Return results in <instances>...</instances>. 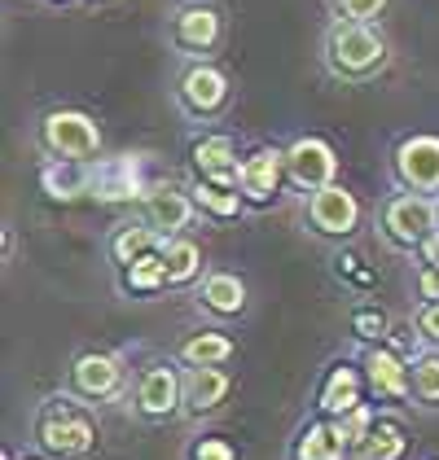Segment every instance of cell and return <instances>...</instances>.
Instances as JSON below:
<instances>
[{
  "mask_svg": "<svg viewBox=\"0 0 439 460\" xmlns=\"http://www.w3.org/2000/svg\"><path fill=\"white\" fill-rule=\"evenodd\" d=\"M329 62L343 75H365L382 62V40L365 22H343L329 31Z\"/></svg>",
  "mask_w": 439,
  "mask_h": 460,
  "instance_id": "1",
  "label": "cell"
},
{
  "mask_svg": "<svg viewBox=\"0 0 439 460\" xmlns=\"http://www.w3.org/2000/svg\"><path fill=\"white\" fill-rule=\"evenodd\" d=\"M44 145L58 154V158H93L102 149V132L88 114H75V110H58L44 119Z\"/></svg>",
  "mask_w": 439,
  "mask_h": 460,
  "instance_id": "2",
  "label": "cell"
},
{
  "mask_svg": "<svg viewBox=\"0 0 439 460\" xmlns=\"http://www.w3.org/2000/svg\"><path fill=\"white\" fill-rule=\"evenodd\" d=\"M286 172H291L294 184H303V189H326L334 172H338V158H334V149L326 141H317V137H303V141L291 145V154H286Z\"/></svg>",
  "mask_w": 439,
  "mask_h": 460,
  "instance_id": "3",
  "label": "cell"
},
{
  "mask_svg": "<svg viewBox=\"0 0 439 460\" xmlns=\"http://www.w3.org/2000/svg\"><path fill=\"white\" fill-rule=\"evenodd\" d=\"M400 180L413 189H439V137H413L396 154Z\"/></svg>",
  "mask_w": 439,
  "mask_h": 460,
  "instance_id": "4",
  "label": "cell"
},
{
  "mask_svg": "<svg viewBox=\"0 0 439 460\" xmlns=\"http://www.w3.org/2000/svg\"><path fill=\"white\" fill-rule=\"evenodd\" d=\"M308 215H312V224H317L321 233H352L356 219H361V207H356V198H352L347 189L326 184V189L312 193V211Z\"/></svg>",
  "mask_w": 439,
  "mask_h": 460,
  "instance_id": "5",
  "label": "cell"
},
{
  "mask_svg": "<svg viewBox=\"0 0 439 460\" xmlns=\"http://www.w3.org/2000/svg\"><path fill=\"white\" fill-rule=\"evenodd\" d=\"M435 207L426 198H396L387 207V233L396 242H426L431 228H435Z\"/></svg>",
  "mask_w": 439,
  "mask_h": 460,
  "instance_id": "6",
  "label": "cell"
},
{
  "mask_svg": "<svg viewBox=\"0 0 439 460\" xmlns=\"http://www.w3.org/2000/svg\"><path fill=\"white\" fill-rule=\"evenodd\" d=\"M193 163L198 172L211 180V184H224V189H242V167L233 158V141L228 137H207V141L193 145Z\"/></svg>",
  "mask_w": 439,
  "mask_h": 460,
  "instance_id": "7",
  "label": "cell"
},
{
  "mask_svg": "<svg viewBox=\"0 0 439 460\" xmlns=\"http://www.w3.org/2000/svg\"><path fill=\"white\" fill-rule=\"evenodd\" d=\"M282 167H286V154H277V149H259L255 158L242 167V193L255 198V202H268V198L277 193Z\"/></svg>",
  "mask_w": 439,
  "mask_h": 460,
  "instance_id": "8",
  "label": "cell"
},
{
  "mask_svg": "<svg viewBox=\"0 0 439 460\" xmlns=\"http://www.w3.org/2000/svg\"><path fill=\"white\" fill-rule=\"evenodd\" d=\"M40 438H44L49 452L75 456V452H88V443H93V425L84 421V417H53V421H44Z\"/></svg>",
  "mask_w": 439,
  "mask_h": 460,
  "instance_id": "9",
  "label": "cell"
},
{
  "mask_svg": "<svg viewBox=\"0 0 439 460\" xmlns=\"http://www.w3.org/2000/svg\"><path fill=\"white\" fill-rule=\"evenodd\" d=\"M181 93H184V102L193 110H202V114H211V110L224 102V93H228V84H224V75L211 71V66H193V71L184 75V84H181Z\"/></svg>",
  "mask_w": 439,
  "mask_h": 460,
  "instance_id": "10",
  "label": "cell"
},
{
  "mask_svg": "<svg viewBox=\"0 0 439 460\" xmlns=\"http://www.w3.org/2000/svg\"><path fill=\"white\" fill-rule=\"evenodd\" d=\"M75 382H79L84 394H110L119 386V364L110 355H84L75 364Z\"/></svg>",
  "mask_w": 439,
  "mask_h": 460,
  "instance_id": "11",
  "label": "cell"
},
{
  "mask_svg": "<svg viewBox=\"0 0 439 460\" xmlns=\"http://www.w3.org/2000/svg\"><path fill=\"white\" fill-rule=\"evenodd\" d=\"M224 390H228V377L216 373L211 364H198V368L189 373V382H184V399H189L198 412H207V408H216L220 399H224Z\"/></svg>",
  "mask_w": 439,
  "mask_h": 460,
  "instance_id": "12",
  "label": "cell"
},
{
  "mask_svg": "<svg viewBox=\"0 0 439 460\" xmlns=\"http://www.w3.org/2000/svg\"><path fill=\"white\" fill-rule=\"evenodd\" d=\"M189 198L176 193V189H158V193H149V219H154V228H163V233H176L189 224Z\"/></svg>",
  "mask_w": 439,
  "mask_h": 460,
  "instance_id": "13",
  "label": "cell"
},
{
  "mask_svg": "<svg viewBox=\"0 0 439 460\" xmlns=\"http://www.w3.org/2000/svg\"><path fill=\"white\" fill-rule=\"evenodd\" d=\"M176 40L189 49H211L220 40V18L211 9H184L176 18Z\"/></svg>",
  "mask_w": 439,
  "mask_h": 460,
  "instance_id": "14",
  "label": "cell"
},
{
  "mask_svg": "<svg viewBox=\"0 0 439 460\" xmlns=\"http://www.w3.org/2000/svg\"><path fill=\"white\" fill-rule=\"evenodd\" d=\"M176 394H181V386H176V377H172V368H149L146 377H141V408L146 412H172L176 408Z\"/></svg>",
  "mask_w": 439,
  "mask_h": 460,
  "instance_id": "15",
  "label": "cell"
},
{
  "mask_svg": "<svg viewBox=\"0 0 439 460\" xmlns=\"http://www.w3.org/2000/svg\"><path fill=\"white\" fill-rule=\"evenodd\" d=\"M321 408H326V412H338V417H347V412H356V408H361L356 373H352V368H338V373L329 377L326 394H321Z\"/></svg>",
  "mask_w": 439,
  "mask_h": 460,
  "instance_id": "16",
  "label": "cell"
},
{
  "mask_svg": "<svg viewBox=\"0 0 439 460\" xmlns=\"http://www.w3.org/2000/svg\"><path fill=\"white\" fill-rule=\"evenodd\" d=\"M202 298H207V307H216V312H242L246 289H242V281H237V277L216 272V277H207V285H202Z\"/></svg>",
  "mask_w": 439,
  "mask_h": 460,
  "instance_id": "17",
  "label": "cell"
},
{
  "mask_svg": "<svg viewBox=\"0 0 439 460\" xmlns=\"http://www.w3.org/2000/svg\"><path fill=\"white\" fill-rule=\"evenodd\" d=\"M163 263H167V281H189L193 272H198V246L193 242H181V237H172V242H163Z\"/></svg>",
  "mask_w": 439,
  "mask_h": 460,
  "instance_id": "18",
  "label": "cell"
},
{
  "mask_svg": "<svg viewBox=\"0 0 439 460\" xmlns=\"http://www.w3.org/2000/svg\"><path fill=\"white\" fill-rule=\"evenodd\" d=\"M369 377H373V390H382V394H404V364L396 355L387 351H373L369 355Z\"/></svg>",
  "mask_w": 439,
  "mask_h": 460,
  "instance_id": "19",
  "label": "cell"
},
{
  "mask_svg": "<svg viewBox=\"0 0 439 460\" xmlns=\"http://www.w3.org/2000/svg\"><path fill=\"white\" fill-rule=\"evenodd\" d=\"M167 281V263H163V254H137L132 263H128V285L132 289H158V285Z\"/></svg>",
  "mask_w": 439,
  "mask_h": 460,
  "instance_id": "20",
  "label": "cell"
},
{
  "mask_svg": "<svg viewBox=\"0 0 439 460\" xmlns=\"http://www.w3.org/2000/svg\"><path fill=\"white\" fill-rule=\"evenodd\" d=\"M361 452H365L369 460H396L404 452V438L396 425H373L365 434V443H361Z\"/></svg>",
  "mask_w": 439,
  "mask_h": 460,
  "instance_id": "21",
  "label": "cell"
},
{
  "mask_svg": "<svg viewBox=\"0 0 439 460\" xmlns=\"http://www.w3.org/2000/svg\"><path fill=\"white\" fill-rule=\"evenodd\" d=\"M338 452H343V443H338V434L326 429V425L308 429L303 443H299V460H338Z\"/></svg>",
  "mask_w": 439,
  "mask_h": 460,
  "instance_id": "22",
  "label": "cell"
},
{
  "mask_svg": "<svg viewBox=\"0 0 439 460\" xmlns=\"http://www.w3.org/2000/svg\"><path fill=\"white\" fill-rule=\"evenodd\" d=\"M228 355H233V342L220 338V333H202V338H193V342L184 347V359H189V364H220V359H228Z\"/></svg>",
  "mask_w": 439,
  "mask_h": 460,
  "instance_id": "23",
  "label": "cell"
},
{
  "mask_svg": "<svg viewBox=\"0 0 439 460\" xmlns=\"http://www.w3.org/2000/svg\"><path fill=\"white\" fill-rule=\"evenodd\" d=\"M198 202L207 207L211 215H237L242 207V198H237V189H224V184H198Z\"/></svg>",
  "mask_w": 439,
  "mask_h": 460,
  "instance_id": "24",
  "label": "cell"
},
{
  "mask_svg": "<svg viewBox=\"0 0 439 460\" xmlns=\"http://www.w3.org/2000/svg\"><path fill=\"white\" fill-rule=\"evenodd\" d=\"M154 242H158V237H154L149 228H137V224H132V228H123V233L114 237V259H119V263H132V259L146 254Z\"/></svg>",
  "mask_w": 439,
  "mask_h": 460,
  "instance_id": "25",
  "label": "cell"
},
{
  "mask_svg": "<svg viewBox=\"0 0 439 460\" xmlns=\"http://www.w3.org/2000/svg\"><path fill=\"white\" fill-rule=\"evenodd\" d=\"M329 429L338 434V443H343V447H361V443H365V434H369V417L356 408V412H347L343 421L329 425Z\"/></svg>",
  "mask_w": 439,
  "mask_h": 460,
  "instance_id": "26",
  "label": "cell"
},
{
  "mask_svg": "<svg viewBox=\"0 0 439 460\" xmlns=\"http://www.w3.org/2000/svg\"><path fill=\"white\" fill-rule=\"evenodd\" d=\"M44 184H49V193H53V198H75V193H84V184H88V180L75 176V172H58V167H49V172H44Z\"/></svg>",
  "mask_w": 439,
  "mask_h": 460,
  "instance_id": "27",
  "label": "cell"
},
{
  "mask_svg": "<svg viewBox=\"0 0 439 460\" xmlns=\"http://www.w3.org/2000/svg\"><path fill=\"white\" fill-rule=\"evenodd\" d=\"M413 390H417L422 399H439V359H422V364L413 368Z\"/></svg>",
  "mask_w": 439,
  "mask_h": 460,
  "instance_id": "28",
  "label": "cell"
},
{
  "mask_svg": "<svg viewBox=\"0 0 439 460\" xmlns=\"http://www.w3.org/2000/svg\"><path fill=\"white\" fill-rule=\"evenodd\" d=\"M338 9H343L347 22H369L387 9V0H338Z\"/></svg>",
  "mask_w": 439,
  "mask_h": 460,
  "instance_id": "29",
  "label": "cell"
},
{
  "mask_svg": "<svg viewBox=\"0 0 439 460\" xmlns=\"http://www.w3.org/2000/svg\"><path fill=\"white\" fill-rule=\"evenodd\" d=\"M198 460H233V452H228V443L207 438V443H198Z\"/></svg>",
  "mask_w": 439,
  "mask_h": 460,
  "instance_id": "30",
  "label": "cell"
},
{
  "mask_svg": "<svg viewBox=\"0 0 439 460\" xmlns=\"http://www.w3.org/2000/svg\"><path fill=\"white\" fill-rule=\"evenodd\" d=\"M356 329H361L365 338H373V333H382V316H373V312H361V316H356Z\"/></svg>",
  "mask_w": 439,
  "mask_h": 460,
  "instance_id": "31",
  "label": "cell"
},
{
  "mask_svg": "<svg viewBox=\"0 0 439 460\" xmlns=\"http://www.w3.org/2000/svg\"><path fill=\"white\" fill-rule=\"evenodd\" d=\"M422 333H426V338H439V307H426V312H422Z\"/></svg>",
  "mask_w": 439,
  "mask_h": 460,
  "instance_id": "32",
  "label": "cell"
},
{
  "mask_svg": "<svg viewBox=\"0 0 439 460\" xmlns=\"http://www.w3.org/2000/svg\"><path fill=\"white\" fill-rule=\"evenodd\" d=\"M422 250H426V263H431V268L439 272V237H435V233L426 237V246H422Z\"/></svg>",
  "mask_w": 439,
  "mask_h": 460,
  "instance_id": "33",
  "label": "cell"
},
{
  "mask_svg": "<svg viewBox=\"0 0 439 460\" xmlns=\"http://www.w3.org/2000/svg\"><path fill=\"white\" fill-rule=\"evenodd\" d=\"M422 294H431V298H439V272L431 268L426 277H422Z\"/></svg>",
  "mask_w": 439,
  "mask_h": 460,
  "instance_id": "34",
  "label": "cell"
}]
</instances>
